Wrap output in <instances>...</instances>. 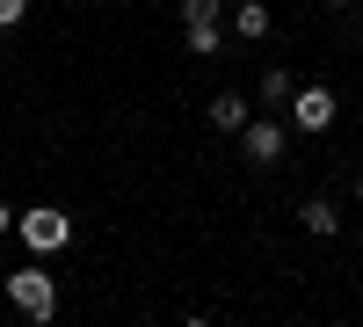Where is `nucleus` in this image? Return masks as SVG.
Wrapping results in <instances>:
<instances>
[{
	"instance_id": "obj_11",
	"label": "nucleus",
	"mask_w": 363,
	"mask_h": 327,
	"mask_svg": "<svg viewBox=\"0 0 363 327\" xmlns=\"http://www.w3.org/2000/svg\"><path fill=\"white\" fill-rule=\"evenodd\" d=\"M22 15H29V0H0V29H15Z\"/></svg>"
},
{
	"instance_id": "obj_12",
	"label": "nucleus",
	"mask_w": 363,
	"mask_h": 327,
	"mask_svg": "<svg viewBox=\"0 0 363 327\" xmlns=\"http://www.w3.org/2000/svg\"><path fill=\"white\" fill-rule=\"evenodd\" d=\"M0 233H15V211H8V204H0Z\"/></svg>"
},
{
	"instance_id": "obj_13",
	"label": "nucleus",
	"mask_w": 363,
	"mask_h": 327,
	"mask_svg": "<svg viewBox=\"0 0 363 327\" xmlns=\"http://www.w3.org/2000/svg\"><path fill=\"white\" fill-rule=\"evenodd\" d=\"M327 8H363V0H327Z\"/></svg>"
},
{
	"instance_id": "obj_6",
	"label": "nucleus",
	"mask_w": 363,
	"mask_h": 327,
	"mask_svg": "<svg viewBox=\"0 0 363 327\" xmlns=\"http://www.w3.org/2000/svg\"><path fill=\"white\" fill-rule=\"evenodd\" d=\"M298 218H306L313 240H335V233H342V218H335V204H327V196H306V204H298Z\"/></svg>"
},
{
	"instance_id": "obj_9",
	"label": "nucleus",
	"mask_w": 363,
	"mask_h": 327,
	"mask_svg": "<svg viewBox=\"0 0 363 327\" xmlns=\"http://www.w3.org/2000/svg\"><path fill=\"white\" fill-rule=\"evenodd\" d=\"M291 87H298V80H291L284 66H269V73H262V87H255V95H262V102H291Z\"/></svg>"
},
{
	"instance_id": "obj_2",
	"label": "nucleus",
	"mask_w": 363,
	"mask_h": 327,
	"mask_svg": "<svg viewBox=\"0 0 363 327\" xmlns=\"http://www.w3.org/2000/svg\"><path fill=\"white\" fill-rule=\"evenodd\" d=\"M284 109H291V131L320 138L327 124H335V109H342V102H335V87H327V80H306V87H291V102H284Z\"/></svg>"
},
{
	"instance_id": "obj_1",
	"label": "nucleus",
	"mask_w": 363,
	"mask_h": 327,
	"mask_svg": "<svg viewBox=\"0 0 363 327\" xmlns=\"http://www.w3.org/2000/svg\"><path fill=\"white\" fill-rule=\"evenodd\" d=\"M8 306H15L22 320H37V327L58 313V284H51L44 262H29V270H15V277H8Z\"/></svg>"
},
{
	"instance_id": "obj_5",
	"label": "nucleus",
	"mask_w": 363,
	"mask_h": 327,
	"mask_svg": "<svg viewBox=\"0 0 363 327\" xmlns=\"http://www.w3.org/2000/svg\"><path fill=\"white\" fill-rule=\"evenodd\" d=\"M247 116H255V102L240 95V87H218V95H211V124L218 131H247Z\"/></svg>"
},
{
	"instance_id": "obj_14",
	"label": "nucleus",
	"mask_w": 363,
	"mask_h": 327,
	"mask_svg": "<svg viewBox=\"0 0 363 327\" xmlns=\"http://www.w3.org/2000/svg\"><path fill=\"white\" fill-rule=\"evenodd\" d=\"M356 204H363V174H356Z\"/></svg>"
},
{
	"instance_id": "obj_3",
	"label": "nucleus",
	"mask_w": 363,
	"mask_h": 327,
	"mask_svg": "<svg viewBox=\"0 0 363 327\" xmlns=\"http://www.w3.org/2000/svg\"><path fill=\"white\" fill-rule=\"evenodd\" d=\"M15 233H22V248H29V255H58V248L73 240V218L58 211V204H37V211H22V218H15Z\"/></svg>"
},
{
	"instance_id": "obj_8",
	"label": "nucleus",
	"mask_w": 363,
	"mask_h": 327,
	"mask_svg": "<svg viewBox=\"0 0 363 327\" xmlns=\"http://www.w3.org/2000/svg\"><path fill=\"white\" fill-rule=\"evenodd\" d=\"M189 29V58H218L225 51V22H182Z\"/></svg>"
},
{
	"instance_id": "obj_7",
	"label": "nucleus",
	"mask_w": 363,
	"mask_h": 327,
	"mask_svg": "<svg viewBox=\"0 0 363 327\" xmlns=\"http://www.w3.org/2000/svg\"><path fill=\"white\" fill-rule=\"evenodd\" d=\"M233 37L240 44H262L269 37V8H262V0H240V8H233Z\"/></svg>"
},
{
	"instance_id": "obj_4",
	"label": "nucleus",
	"mask_w": 363,
	"mask_h": 327,
	"mask_svg": "<svg viewBox=\"0 0 363 327\" xmlns=\"http://www.w3.org/2000/svg\"><path fill=\"white\" fill-rule=\"evenodd\" d=\"M240 145H247V160H255V167H277V160H284V124H269V116H247Z\"/></svg>"
},
{
	"instance_id": "obj_10",
	"label": "nucleus",
	"mask_w": 363,
	"mask_h": 327,
	"mask_svg": "<svg viewBox=\"0 0 363 327\" xmlns=\"http://www.w3.org/2000/svg\"><path fill=\"white\" fill-rule=\"evenodd\" d=\"M182 22H225V0H182Z\"/></svg>"
}]
</instances>
